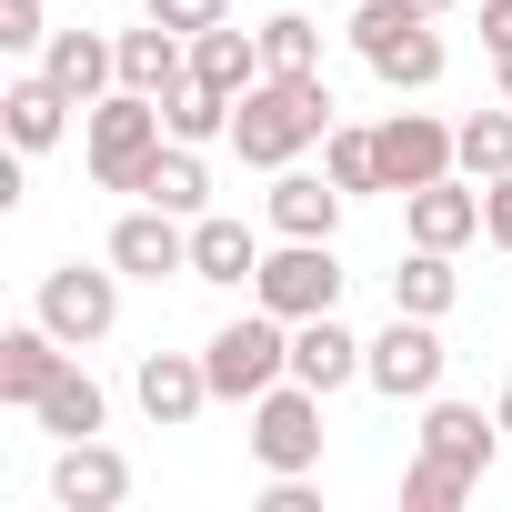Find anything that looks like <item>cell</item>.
<instances>
[{"label": "cell", "instance_id": "10", "mask_svg": "<svg viewBox=\"0 0 512 512\" xmlns=\"http://www.w3.org/2000/svg\"><path fill=\"white\" fill-rule=\"evenodd\" d=\"M372 141H382V181L392 191H422V181L462 171V131L432 121V111H392V121H372Z\"/></svg>", "mask_w": 512, "mask_h": 512}, {"label": "cell", "instance_id": "5", "mask_svg": "<svg viewBox=\"0 0 512 512\" xmlns=\"http://www.w3.org/2000/svg\"><path fill=\"white\" fill-rule=\"evenodd\" d=\"M31 312L71 342V352H91V342H111L121 332V262H51L41 272V292H31Z\"/></svg>", "mask_w": 512, "mask_h": 512}, {"label": "cell", "instance_id": "34", "mask_svg": "<svg viewBox=\"0 0 512 512\" xmlns=\"http://www.w3.org/2000/svg\"><path fill=\"white\" fill-rule=\"evenodd\" d=\"M482 51L512 61V0H482Z\"/></svg>", "mask_w": 512, "mask_h": 512}, {"label": "cell", "instance_id": "6", "mask_svg": "<svg viewBox=\"0 0 512 512\" xmlns=\"http://www.w3.org/2000/svg\"><path fill=\"white\" fill-rule=\"evenodd\" d=\"M342 251L332 241H282V251H262V282H251V302L262 312H282V322H312V312H342Z\"/></svg>", "mask_w": 512, "mask_h": 512}, {"label": "cell", "instance_id": "4", "mask_svg": "<svg viewBox=\"0 0 512 512\" xmlns=\"http://www.w3.org/2000/svg\"><path fill=\"white\" fill-rule=\"evenodd\" d=\"M201 362H211V392H221V402H262L272 382H292V322L251 302L241 322H221V332L201 342Z\"/></svg>", "mask_w": 512, "mask_h": 512}, {"label": "cell", "instance_id": "25", "mask_svg": "<svg viewBox=\"0 0 512 512\" xmlns=\"http://www.w3.org/2000/svg\"><path fill=\"white\" fill-rule=\"evenodd\" d=\"M141 201H161V211H181V221H201V211H211V161H201L191 141H161V161H151V181H141Z\"/></svg>", "mask_w": 512, "mask_h": 512}, {"label": "cell", "instance_id": "22", "mask_svg": "<svg viewBox=\"0 0 512 512\" xmlns=\"http://www.w3.org/2000/svg\"><path fill=\"white\" fill-rule=\"evenodd\" d=\"M171 81H191V41L141 11V31H121V91H151V101H161Z\"/></svg>", "mask_w": 512, "mask_h": 512}, {"label": "cell", "instance_id": "30", "mask_svg": "<svg viewBox=\"0 0 512 512\" xmlns=\"http://www.w3.org/2000/svg\"><path fill=\"white\" fill-rule=\"evenodd\" d=\"M262 61H272V71H322V21L272 11V21H262Z\"/></svg>", "mask_w": 512, "mask_h": 512}, {"label": "cell", "instance_id": "23", "mask_svg": "<svg viewBox=\"0 0 512 512\" xmlns=\"http://www.w3.org/2000/svg\"><path fill=\"white\" fill-rule=\"evenodd\" d=\"M31 422H41L51 442H91V432L111 422V392H101V382H91L81 362H61V382H51V392L31 402Z\"/></svg>", "mask_w": 512, "mask_h": 512}, {"label": "cell", "instance_id": "13", "mask_svg": "<svg viewBox=\"0 0 512 512\" xmlns=\"http://www.w3.org/2000/svg\"><path fill=\"white\" fill-rule=\"evenodd\" d=\"M51 502H61V512H121V502H131V452H111L101 432H91V442H61Z\"/></svg>", "mask_w": 512, "mask_h": 512}, {"label": "cell", "instance_id": "1", "mask_svg": "<svg viewBox=\"0 0 512 512\" xmlns=\"http://www.w3.org/2000/svg\"><path fill=\"white\" fill-rule=\"evenodd\" d=\"M322 131H332L322 71H272V81H251V91L231 101V151H241L251 171H292Z\"/></svg>", "mask_w": 512, "mask_h": 512}, {"label": "cell", "instance_id": "26", "mask_svg": "<svg viewBox=\"0 0 512 512\" xmlns=\"http://www.w3.org/2000/svg\"><path fill=\"white\" fill-rule=\"evenodd\" d=\"M161 121H171V141L211 151V141H231V91H211V81H171V91H161Z\"/></svg>", "mask_w": 512, "mask_h": 512}, {"label": "cell", "instance_id": "33", "mask_svg": "<svg viewBox=\"0 0 512 512\" xmlns=\"http://www.w3.org/2000/svg\"><path fill=\"white\" fill-rule=\"evenodd\" d=\"M482 241H492V251H512V171H502V181H482Z\"/></svg>", "mask_w": 512, "mask_h": 512}, {"label": "cell", "instance_id": "17", "mask_svg": "<svg viewBox=\"0 0 512 512\" xmlns=\"http://www.w3.org/2000/svg\"><path fill=\"white\" fill-rule=\"evenodd\" d=\"M61 362H71V342L31 312V322H11V332H0V402H11V412H31L51 382H61Z\"/></svg>", "mask_w": 512, "mask_h": 512}, {"label": "cell", "instance_id": "35", "mask_svg": "<svg viewBox=\"0 0 512 512\" xmlns=\"http://www.w3.org/2000/svg\"><path fill=\"white\" fill-rule=\"evenodd\" d=\"M402 11H422V21H442V11H452V0H402Z\"/></svg>", "mask_w": 512, "mask_h": 512}, {"label": "cell", "instance_id": "27", "mask_svg": "<svg viewBox=\"0 0 512 512\" xmlns=\"http://www.w3.org/2000/svg\"><path fill=\"white\" fill-rule=\"evenodd\" d=\"M472 492H482V472H462L442 452H412V472H402V512H462Z\"/></svg>", "mask_w": 512, "mask_h": 512}, {"label": "cell", "instance_id": "29", "mask_svg": "<svg viewBox=\"0 0 512 512\" xmlns=\"http://www.w3.org/2000/svg\"><path fill=\"white\" fill-rule=\"evenodd\" d=\"M512 171V101L462 121V181H502Z\"/></svg>", "mask_w": 512, "mask_h": 512}, {"label": "cell", "instance_id": "19", "mask_svg": "<svg viewBox=\"0 0 512 512\" xmlns=\"http://www.w3.org/2000/svg\"><path fill=\"white\" fill-rule=\"evenodd\" d=\"M422 452H442V462H462V472H492V452H502V412L432 392V402H422Z\"/></svg>", "mask_w": 512, "mask_h": 512}, {"label": "cell", "instance_id": "20", "mask_svg": "<svg viewBox=\"0 0 512 512\" xmlns=\"http://www.w3.org/2000/svg\"><path fill=\"white\" fill-rule=\"evenodd\" d=\"M71 111H81V101H71L51 71H21L11 91H0V121H11V151H21V161H31V151H51V141L71 131Z\"/></svg>", "mask_w": 512, "mask_h": 512}, {"label": "cell", "instance_id": "11", "mask_svg": "<svg viewBox=\"0 0 512 512\" xmlns=\"http://www.w3.org/2000/svg\"><path fill=\"white\" fill-rule=\"evenodd\" d=\"M131 402L151 412V432H191V422H201L221 392H211V362H201V352H141Z\"/></svg>", "mask_w": 512, "mask_h": 512}, {"label": "cell", "instance_id": "3", "mask_svg": "<svg viewBox=\"0 0 512 512\" xmlns=\"http://www.w3.org/2000/svg\"><path fill=\"white\" fill-rule=\"evenodd\" d=\"M352 51H362V71H372L382 91H432V81L452 71L442 21L402 11V0H362V11H352Z\"/></svg>", "mask_w": 512, "mask_h": 512}, {"label": "cell", "instance_id": "14", "mask_svg": "<svg viewBox=\"0 0 512 512\" xmlns=\"http://www.w3.org/2000/svg\"><path fill=\"white\" fill-rule=\"evenodd\" d=\"M262 211H272L282 241H332L342 211H352V191H342L332 171H302V161H292V171H272V201H262Z\"/></svg>", "mask_w": 512, "mask_h": 512}, {"label": "cell", "instance_id": "7", "mask_svg": "<svg viewBox=\"0 0 512 512\" xmlns=\"http://www.w3.org/2000/svg\"><path fill=\"white\" fill-rule=\"evenodd\" d=\"M442 322H422V312H392L382 332H372V352H362V382L382 392V402H432L442 392Z\"/></svg>", "mask_w": 512, "mask_h": 512}, {"label": "cell", "instance_id": "15", "mask_svg": "<svg viewBox=\"0 0 512 512\" xmlns=\"http://www.w3.org/2000/svg\"><path fill=\"white\" fill-rule=\"evenodd\" d=\"M362 352H372V342H362L342 312H312V322H292V382H312L322 402L362 382Z\"/></svg>", "mask_w": 512, "mask_h": 512}, {"label": "cell", "instance_id": "16", "mask_svg": "<svg viewBox=\"0 0 512 512\" xmlns=\"http://www.w3.org/2000/svg\"><path fill=\"white\" fill-rule=\"evenodd\" d=\"M191 282L251 292V282H262V231L231 221V211H201V221H191Z\"/></svg>", "mask_w": 512, "mask_h": 512}, {"label": "cell", "instance_id": "31", "mask_svg": "<svg viewBox=\"0 0 512 512\" xmlns=\"http://www.w3.org/2000/svg\"><path fill=\"white\" fill-rule=\"evenodd\" d=\"M141 11H151L161 31H181V41H191V31H211V21H231V0H141Z\"/></svg>", "mask_w": 512, "mask_h": 512}, {"label": "cell", "instance_id": "36", "mask_svg": "<svg viewBox=\"0 0 512 512\" xmlns=\"http://www.w3.org/2000/svg\"><path fill=\"white\" fill-rule=\"evenodd\" d=\"M492 412H502V442H512V382H502V402H492Z\"/></svg>", "mask_w": 512, "mask_h": 512}, {"label": "cell", "instance_id": "21", "mask_svg": "<svg viewBox=\"0 0 512 512\" xmlns=\"http://www.w3.org/2000/svg\"><path fill=\"white\" fill-rule=\"evenodd\" d=\"M191 81H211V91H251V81H272V61H262V31H231V21H211V31H191Z\"/></svg>", "mask_w": 512, "mask_h": 512}, {"label": "cell", "instance_id": "28", "mask_svg": "<svg viewBox=\"0 0 512 512\" xmlns=\"http://www.w3.org/2000/svg\"><path fill=\"white\" fill-rule=\"evenodd\" d=\"M322 171H332L352 201H362V191H392V181H382V141H372V131H352V121H332V131H322Z\"/></svg>", "mask_w": 512, "mask_h": 512}, {"label": "cell", "instance_id": "37", "mask_svg": "<svg viewBox=\"0 0 512 512\" xmlns=\"http://www.w3.org/2000/svg\"><path fill=\"white\" fill-rule=\"evenodd\" d=\"M111 11H141V0H111Z\"/></svg>", "mask_w": 512, "mask_h": 512}, {"label": "cell", "instance_id": "12", "mask_svg": "<svg viewBox=\"0 0 512 512\" xmlns=\"http://www.w3.org/2000/svg\"><path fill=\"white\" fill-rule=\"evenodd\" d=\"M402 241H422V251H462V241H482V181L442 171V181L402 191Z\"/></svg>", "mask_w": 512, "mask_h": 512}, {"label": "cell", "instance_id": "18", "mask_svg": "<svg viewBox=\"0 0 512 512\" xmlns=\"http://www.w3.org/2000/svg\"><path fill=\"white\" fill-rule=\"evenodd\" d=\"M41 71L91 111L101 91H121V31H51V41H41Z\"/></svg>", "mask_w": 512, "mask_h": 512}, {"label": "cell", "instance_id": "9", "mask_svg": "<svg viewBox=\"0 0 512 512\" xmlns=\"http://www.w3.org/2000/svg\"><path fill=\"white\" fill-rule=\"evenodd\" d=\"M101 262H121V282H171V272H191V221L161 201H131L101 241Z\"/></svg>", "mask_w": 512, "mask_h": 512}, {"label": "cell", "instance_id": "24", "mask_svg": "<svg viewBox=\"0 0 512 512\" xmlns=\"http://www.w3.org/2000/svg\"><path fill=\"white\" fill-rule=\"evenodd\" d=\"M462 302V272H452V251H402V272H392V312H422V322H442Z\"/></svg>", "mask_w": 512, "mask_h": 512}, {"label": "cell", "instance_id": "2", "mask_svg": "<svg viewBox=\"0 0 512 512\" xmlns=\"http://www.w3.org/2000/svg\"><path fill=\"white\" fill-rule=\"evenodd\" d=\"M161 141H171V121H161V101H151V91H101V101L81 111V161H91V181H101V191H131V201H141V181H151Z\"/></svg>", "mask_w": 512, "mask_h": 512}, {"label": "cell", "instance_id": "32", "mask_svg": "<svg viewBox=\"0 0 512 512\" xmlns=\"http://www.w3.org/2000/svg\"><path fill=\"white\" fill-rule=\"evenodd\" d=\"M51 21H41V0H0V51H41Z\"/></svg>", "mask_w": 512, "mask_h": 512}, {"label": "cell", "instance_id": "8", "mask_svg": "<svg viewBox=\"0 0 512 512\" xmlns=\"http://www.w3.org/2000/svg\"><path fill=\"white\" fill-rule=\"evenodd\" d=\"M251 462L262 472H322V392L312 382H272L251 402Z\"/></svg>", "mask_w": 512, "mask_h": 512}]
</instances>
